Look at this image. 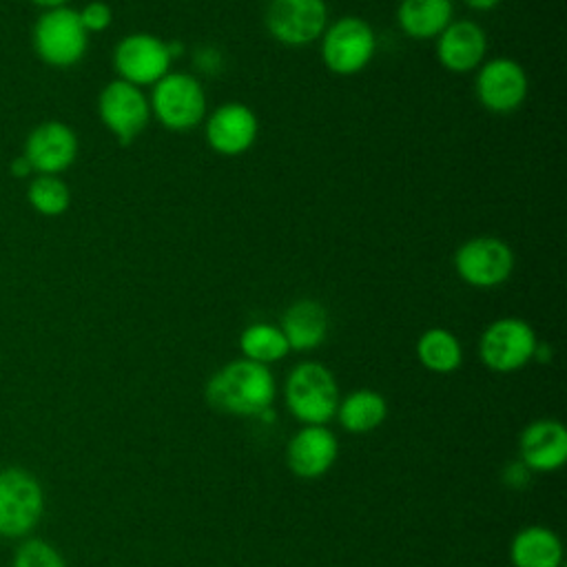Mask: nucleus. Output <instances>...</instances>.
<instances>
[{
  "label": "nucleus",
  "instance_id": "obj_13",
  "mask_svg": "<svg viewBox=\"0 0 567 567\" xmlns=\"http://www.w3.org/2000/svg\"><path fill=\"white\" fill-rule=\"evenodd\" d=\"M208 146L224 157H237L252 148L259 135V120L244 102H226L206 117Z\"/></svg>",
  "mask_w": 567,
  "mask_h": 567
},
{
  "label": "nucleus",
  "instance_id": "obj_10",
  "mask_svg": "<svg viewBox=\"0 0 567 567\" xmlns=\"http://www.w3.org/2000/svg\"><path fill=\"white\" fill-rule=\"evenodd\" d=\"M97 113L102 124L126 146L148 126L151 104L140 86L117 78L102 89Z\"/></svg>",
  "mask_w": 567,
  "mask_h": 567
},
{
  "label": "nucleus",
  "instance_id": "obj_17",
  "mask_svg": "<svg viewBox=\"0 0 567 567\" xmlns=\"http://www.w3.org/2000/svg\"><path fill=\"white\" fill-rule=\"evenodd\" d=\"M337 452V439L326 425H306L288 443V465L299 478H317L332 467Z\"/></svg>",
  "mask_w": 567,
  "mask_h": 567
},
{
  "label": "nucleus",
  "instance_id": "obj_12",
  "mask_svg": "<svg viewBox=\"0 0 567 567\" xmlns=\"http://www.w3.org/2000/svg\"><path fill=\"white\" fill-rule=\"evenodd\" d=\"M474 91L483 109L496 115L514 113L527 97L529 80L514 58H492L478 66Z\"/></svg>",
  "mask_w": 567,
  "mask_h": 567
},
{
  "label": "nucleus",
  "instance_id": "obj_9",
  "mask_svg": "<svg viewBox=\"0 0 567 567\" xmlns=\"http://www.w3.org/2000/svg\"><path fill=\"white\" fill-rule=\"evenodd\" d=\"M328 27L326 0H270L266 29L284 47H308Z\"/></svg>",
  "mask_w": 567,
  "mask_h": 567
},
{
  "label": "nucleus",
  "instance_id": "obj_24",
  "mask_svg": "<svg viewBox=\"0 0 567 567\" xmlns=\"http://www.w3.org/2000/svg\"><path fill=\"white\" fill-rule=\"evenodd\" d=\"M27 199L40 215H62L71 204V193L58 175H40L29 184Z\"/></svg>",
  "mask_w": 567,
  "mask_h": 567
},
{
  "label": "nucleus",
  "instance_id": "obj_2",
  "mask_svg": "<svg viewBox=\"0 0 567 567\" xmlns=\"http://www.w3.org/2000/svg\"><path fill=\"white\" fill-rule=\"evenodd\" d=\"M148 104L151 117L175 133L190 131L206 117V91L195 75L184 71H168L157 80Z\"/></svg>",
  "mask_w": 567,
  "mask_h": 567
},
{
  "label": "nucleus",
  "instance_id": "obj_1",
  "mask_svg": "<svg viewBox=\"0 0 567 567\" xmlns=\"http://www.w3.org/2000/svg\"><path fill=\"white\" fill-rule=\"evenodd\" d=\"M275 390V377L268 365L235 359L208 379L206 401L226 414L259 416L272 405Z\"/></svg>",
  "mask_w": 567,
  "mask_h": 567
},
{
  "label": "nucleus",
  "instance_id": "obj_8",
  "mask_svg": "<svg viewBox=\"0 0 567 567\" xmlns=\"http://www.w3.org/2000/svg\"><path fill=\"white\" fill-rule=\"evenodd\" d=\"M538 337L534 328L518 317L492 321L478 339V357L494 372H514L534 359Z\"/></svg>",
  "mask_w": 567,
  "mask_h": 567
},
{
  "label": "nucleus",
  "instance_id": "obj_21",
  "mask_svg": "<svg viewBox=\"0 0 567 567\" xmlns=\"http://www.w3.org/2000/svg\"><path fill=\"white\" fill-rule=\"evenodd\" d=\"M388 414L385 399L368 388L350 392L339 405H337V416L339 423L354 434L370 432L383 423Z\"/></svg>",
  "mask_w": 567,
  "mask_h": 567
},
{
  "label": "nucleus",
  "instance_id": "obj_20",
  "mask_svg": "<svg viewBox=\"0 0 567 567\" xmlns=\"http://www.w3.org/2000/svg\"><path fill=\"white\" fill-rule=\"evenodd\" d=\"M509 558L514 567H560L563 545L551 529L532 525L514 536Z\"/></svg>",
  "mask_w": 567,
  "mask_h": 567
},
{
  "label": "nucleus",
  "instance_id": "obj_27",
  "mask_svg": "<svg viewBox=\"0 0 567 567\" xmlns=\"http://www.w3.org/2000/svg\"><path fill=\"white\" fill-rule=\"evenodd\" d=\"M195 62V69L199 71V73H204V75H219L221 73V69H224V55H221V51L217 49V47H213V44H204V47H199L197 51H195V58H193Z\"/></svg>",
  "mask_w": 567,
  "mask_h": 567
},
{
  "label": "nucleus",
  "instance_id": "obj_26",
  "mask_svg": "<svg viewBox=\"0 0 567 567\" xmlns=\"http://www.w3.org/2000/svg\"><path fill=\"white\" fill-rule=\"evenodd\" d=\"M80 22L84 27L86 33H100V31H106L113 22V11L106 2L102 0H93L89 4H84L80 11Z\"/></svg>",
  "mask_w": 567,
  "mask_h": 567
},
{
  "label": "nucleus",
  "instance_id": "obj_30",
  "mask_svg": "<svg viewBox=\"0 0 567 567\" xmlns=\"http://www.w3.org/2000/svg\"><path fill=\"white\" fill-rule=\"evenodd\" d=\"M470 9L474 11H492L494 7L501 4V0H463Z\"/></svg>",
  "mask_w": 567,
  "mask_h": 567
},
{
  "label": "nucleus",
  "instance_id": "obj_18",
  "mask_svg": "<svg viewBox=\"0 0 567 567\" xmlns=\"http://www.w3.org/2000/svg\"><path fill=\"white\" fill-rule=\"evenodd\" d=\"M279 328L290 350H315L328 334V312L315 299H299L288 306Z\"/></svg>",
  "mask_w": 567,
  "mask_h": 567
},
{
  "label": "nucleus",
  "instance_id": "obj_23",
  "mask_svg": "<svg viewBox=\"0 0 567 567\" xmlns=\"http://www.w3.org/2000/svg\"><path fill=\"white\" fill-rule=\"evenodd\" d=\"M239 350H241L244 359L261 363V365L275 363L290 352L281 328L266 323V321L250 323L241 330Z\"/></svg>",
  "mask_w": 567,
  "mask_h": 567
},
{
  "label": "nucleus",
  "instance_id": "obj_6",
  "mask_svg": "<svg viewBox=\"0 0 567 567\" xmlns=\"http://www.w3.org/2000/svg\"><path fill=\"white\" fill-rule=\"evenodd\" d=\"M454 270L472 288H496L514 272L512 246L494 235H478L463 241L454 252Z\"/></svg>",
  "mask_w": 567,
  "mask_h": 567
},
{
  "label": "nucleus",
  "instance_id": "obj_16",
  "mask_svg": "<svg viewBox=\"0 0 567 567\" xmlns=\"http://www.w3.org/2000/svg\"><path fill=\"white\" fill-rule=\"evenodd\" d=\"M567 458V430L560 421L540 419L520 434V463L527 470L551 472Z\"/></svg>",
  "mask_w": 567,
  "mask_h": 567
},
{
  "label": "nucleus",
  "instance_id": "obj_28",
  "mask_svg": "<svg viewBox=\"0 0 567 567\" xmlns=\"http://www.w3.org/2000/svg\"><path fill=\"white\" fill-rule=\"evenodd\" d=\"M503 478H505V483H507V485H514V487H518V485L527 483V467H525L523 463L509 465V467L505 470Z\"/></svg>",
  "mask_w": 567,
  "mask_h": 567
},
{
  "label": "nucleus",
  "instance_id": "obj_32",
  "mask_svg": "<svg viewBox=\"0 0 567 567\" xmlns=\"http://www.w3.org/2000/svg\"><path fill=\"white\" fill-rule=\"evenodd\" d=\"M560 567H563V565H560Z\"/></svg>",
  "mask_w": 567,
  "mask_h": 567
},
{
  "label": "nucleus",
  "instance_id": "obj_14",
  "mask_svg": "<svg viewBox=\"0 0 567 567\" xmlns=\"http://www.w3.org/2000/svg\"><path fill=\"white\" fill-rule=\"evenodd\" d=\"M22 155L40 175H60L78 157V135L64 122H44L29 133Z\"/></svg>",
  "mask_w": 567,
  "mask_h": 567
},
{
  "label": "nucleus",
  "instance_id": "obj_25",
  "mask_svg": "<svg viewBox=\"0 0 567 567\" xmlns=\"http://www.w3.org/2000/svg\"><path fill=\"white\" fill-rule=\"evenodd\" d=\"M13 567H66V565L53 545L40 538H29L18 547L13 556Z\"/></svg>",
  "mask_w": 567,
  "mask_h": 567
},
{
  "label": "nucleus",
  "instance_id": "obj_15",
  "mask_svg": "<svg viewBox=\"0 0 567 567\" xmlns=\"http://www.w3.org/2000/svg\"><path fill=\"white\" fill-rule=\"evenodd\" d=\"M436 60L452 73H470L485 62L487 35L472 20H452L436 38Z\"/></svg>",
  "mask_w": 567,
  "mask_h": 567
},
{
  "label": "nucleus",
  "instance_id": "obj_29",
  "mask_svg": "<svg viewBox=\"0 0 567 567\" xmlns=\"http://www.w3.org/2000/svg\"><path fill=\"white\" fill-rule=\"evenodd\" d=\"M9 171H11L13 177H27L33 168H31V164L27 162V157L20 155V157H16V159L11 162V168H9Z\"/></svg>",
  "mask_w": 567,
  "mask_h": 567
},
{
  "label": "nucleus",
  "instance_id": "obj_22",
  "mask_svg": "<svg viewBox=\"0 0 567 567\" xmlns=\"http://www.w3.org/2000/svg\"><path fill=\"white\" fill-rule=\"evenodd\" d=\"M416 357L430 372L450 374L461 365L463 348L454 332L445 328H430L416 341Z\"/></svg>",
  "mask_w": 567,
  "mask_h": 567
},
{
  "label": "nucleus",
  "instance_id": "obj_5",
  "mask_svg": "<svg viewBox=\"0 0 567 567\" xmlns=\"http://www.w3.org/2000/svg\"><path fill=\"white\" fill-rule=\"evenodd\" d=\"M33 47L42 62L55 69H69L78 64L89 47V33L84 31L78 11L58 7L44 11L33 27Z\"/></svg>",
  "mask_w": 567,
  "mask_h": 567
},
{
  "label": "nucleus",
  "instance_id": "obj_31",
  "mask_svg": "<svg viewBox=\"0 0 567 567\" xmlns=\"http://www.w3.org/2000/svg\"><path fill=\"white\" fill-rule=\"evenodd\" d=\"M33 4L42 7V9H58V7H66V0H31Z\"/></svg>",
  "mask_w": 567,
  "mask_h": 567
},
{
  "label": "nucleus",
  "instance_id": "obj_3",
  "mask_svg": "<svg viewBox=\"0 0 567 567\" xmlns=\"http://www.w3.org/2000/svg\"><path fill=\"white\" fill-rule=\"evenodd\" d=\"M286 403L308 425L328 423L339 405V388L332 372L317 361L295 365L286 379Z\"/></svg>",
  "mask_w": 567,
  "mask_h": 567
},
{
  "label": "nucleus",
  "instance_id": "obj_11",
  "mask_svg": "<svg viewBox=\"0 0 567 567\" xmlns=\"http://www.w3.org/2000/svg\"><path fill=\"white\" fill-rule=\"evenodd\" d=\"M168 44L153 33H128L113 51V66L120 80L135 86H153L171 71Z\"/></svg>",
  "mask_w": 567,
  "mask_h": 567
},
{
  "label": "nucleus",
  "instance_id": "obj_4",
  "mask_svg": "<svg viewBox=\"0 0 567 567\" xmlns=\"http://www.w3.org/2000/svg\"><path fill=\"white\" fill-rule=\"evenodd\" d=\"M321 60L334 75H357L374 58L377 35L372 27L357 16H343L328 22L321 33Z\"/></svg>",
  "mask_w": 567,
  "mask_h": 567
},
{
  "label": "nucleus",
  "instance_id": "obj_7",
  "mask_svg": "<svg viewBox=\"0 0 567 567\" xmlns=\"http://www.w3.org/2000/svg\"><path fill=\"white\" fill-rule=\"evenodd\" d=\"M44 494L38 478L22 467L0 470V536H27L40 520Z\"/></svg>",
  "mask_w": 567,
  "mask_h": 567
},
{
  "label": "nucleus",
  "instance_id": "obj_19",
  "mask_svg": "<svg viewBox=\"0 0 567 567\" xmlns=\"http://www.w3.org/2000/svg\"><path fill=\"white\" fill-rule=\"evenodd\" d=\"M452 20V0H401L396 7V22L401 31L414 40L439 38Z\"/></svg>",
  "mask_w": 567,
  "mask_h": 567
}]
</instances>
